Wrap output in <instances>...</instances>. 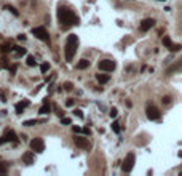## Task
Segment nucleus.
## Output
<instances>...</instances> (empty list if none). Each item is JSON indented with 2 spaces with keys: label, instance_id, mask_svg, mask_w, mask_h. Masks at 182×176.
Here are the masks:
<instances>
[{
  "label": "nucleus",
  "instance_id": "f257e3e1",
  "mask_svg": "<svg viewBox=\"0 0 182 176\" xmlns=\"http://www.w3.org/2000/svg\"><path fill=\"white\" fill-rule=\"evenodd\" d=\"M58 19L62 26H66V28H69V26H77L80 24V19L78 16L75 15L74 11H71L69 8L66 7H59L58 8Z\"/></svg>",
  "mask_w": 182,
  "mask_h": 176
},
{
  "label": "nucleus",
  "instance_id": "f03ea898",
  "mask_svg": "<svg viewBox=\"0 0 182 176\" xmlns=\"http://www.w3.org/2000/svg\"><path fill=\"white\" fill-rule=\"evenodd\" d=\"M77 48H78V37L75 34H71L67 37V42H66V61L71 63L75 56V53H77Z\"/></svg>",
  "mask_w": 182,
  "mask_h": 176
},
{
  "label": "nucleus",
  "instance_id": "7ed1b4c3",
  "mask_svg": "<svg viewBox=\"0 0 182 176\" xmlns=\"http://www.w3.org/2000/svg\"><path fill=\"white\" fill-rule=\"evenodd\" d=\"M134 162H136V157H134L133 152H130V154L126 155V158L123 160V165H121L123 171H125V173H130V171L134 168Z\"/></svg>",
  "mask_w": 182,
  "mask_h": 176
},
{
  "label": "nucleus",
  "instance_id": "20e7f679",
  "mask_svg": "<svg viewBox=\"0 0 182 176\" xmlns=\"http://www.w3.org/2000/svg\"><path fill=\"white\" fill-rule=\"evenodd\" d=\"M97 67H99V71H104V72H112L117 67L115 61H112V59H102L99 61V64H97Z\"/></svg>",
  "mask_w": 182,
  "mask_h": 176
},
{
  "label": "nucleus",
  "instance_id": "39448f33",
  "mask_svg": "<svg viewBox=\"0 0 182 176\" xmlns=\"http://www.w3.org/2000/svg\"><path fill=\"white\" fill-rule=\"evenodd\" d=\"M32 34L38 40H42V42H50V35H48V32H47L45 28H34L32 29Z\"/></svg>",
  "mask_w": 182,
  "mask_h": 176
},
{
  "label": "nucleus",
  "instance_id": "423d86ee",
  "mask_svg": "<svg viewBox=\"0 0 182 176\" xmlns=\"http://www.w3.org/2000/svg\"><path fill=\"white\" fill-rule=\"evenodd\" d=\"M145 114H147V118L149 120H160V111L157 109L153 104H149L147 106V109H145Z\"/></svg>",
  "mask_w": 182,
  "mask_h": 176
},
{
  "label": "nucleus",
  "instance_id": "0eeeda50",
  "mask_svg": "<svg viewBox=\"0 0 182 176\" xmlns=\"http://www.w3.org/2000/svg\"><path fill=\"white\" fill-rule=\"evenodd\" d=\"M31 149H32V151H35V152H38V154H42V152L45 151V143H43V139H42V138L32 139L31 141Z\"/></svg>",
  "mask_w": 182,
  "mask_h": 176
},
{
  "label": "nucleus",
  "instance_id": "6e6552de",
  "mask_svg": "<svg viewBox=\"0 0 182 176\" xmlns=\"http://www.w3.org/2000/svg\"><path fill=\"white\" fill-rule=\"evenodd\" d=\"M153 26H155V19H152V18H147L141 23V26H139V29H141L142 32H147L149 29H152Z\"/></svg>",
  "mask_w": 182,
  "mask_h": 176
},
{
  "label": "nucleus",
  "instance_id": "1a4fd4ad",
  "mask_svg": "<svg viewBox=\"0 0 182 176\" xmlns=\"http://www.w3.org/2000/svg\"><path fill=\"white\" fill-rule=\"evenodd\" d=\"M75 146L80 147V149H88V147H90V143H88L86 138H80V136H77V138H75Z\"/></svg>",
  "mask_w": 182,
  "mask_h": 176
},
{
  "label": "nucleus",
  "instance_id": "9d476101",
  "mask_svg": "<svg viewBox=\"0 0 182 176\" xmlns=\"http://www.w3.org/2000/svg\"><path fill=\"white\" fill-rule=\"evenodd\" d=\"M22 162L26 165H32L34 163V152L32 151H27L22 154Z\"/></svg>",
  "mask_w": 182,
  "mask_h": 176
},
{
  "label": "nucleus",
  "instance_id": "9b49d317",
  "mask_svg": "<svg viewBox=\"0 0 182 176\" xmlns=\"http://www.w3.org/2000/svg\"><path fill=\"white\" fill-rule=\"evenodd\" d=\"M29 104H31V101H29V99H24L22 103H18V104L15 106L16 114H22V112H24V109H26V107L29 106Z\"/></svg>",
  "mask_w": 182,
  "mask_h": 176
},
{
  "label": "nucleus",
  "instance_id": "f8f14e48",
  "mask_svg": "<svg viewBox=\"0 0 182 176\" xmlns=\"http://www.w3.org/2000/svg\"><path fill=\"white\" fill-rule=\"evenodd\" d=\"M5 138H7V141H11V143H18V136H16V133L13 131V130H7V133H5Z\"/></svg>",
  "mask_w": 182,
  "mask_h": 176
},
{
  "label": "nucleus",
  "instance_id": "ddd939ff",
  "mask_svg": "<svg viewBox=\"0 0 182 176\" xmlns=\"http://www.w3.org/2000/svg\"><path fill=\"white\" fill-rule=\"evenodd\" d=\"M50 112H51V106H50L48 101L45 99V104L40 107V114H42V115H47V114H50Z\"/></svg>",
  "mask_w": 182,
  "mask_h": 176
},
{
  "label": "nucleus",
  "instance_id": "4468645a",
  "mask_svg": "<svg viewBox=\"0 0 182 176\" xmlns=\"http://www.w3.org/2000/svg\"><path fill=\"white\" fill-rule=\"evenodd\" d=\"M45 118H42V120H26L24 122V125L26 127H34V125H38V123H45Z\"/></svg>",
  "mask_w": 182,
  "mask_h": 176
},
{
  "label": "nucleus",
  "instance_id": "2eb2a0df",
  "mask_svg": "<svg viewBox=\"0 0 182 176\" xmlns=\"http://www.w3.org/2000/svg\"><path fill=\"white\" fill-rule=\"evenodd\" d=\"M86 67H90V61L88 59H80L78 63H77V69H86Z\"/></svg>",
  "mask_w": 182,
  "mask_h": 176
},
{
  "label": "nucleus",
  "instance_id": "dca6fc26",
  "mask_svg": "<svg viewBox=\"0 0 182 176\" xmlns=\"http://www.w3.org/2000/svg\"><path fill=\"white\" fill-rule=\"evenodd\" d=\"M96 78H97V82H99V83H107L109 82V75H106V74H97L96 75Z\"/></svg>",
  "mask_w": 182,
  "mask_h": 176
},
{
  "label": "nucleus",
  "instance_id": "f3484780",
  "mask_svg": "<svg viewBox=\"0 0 182 176\" xmlns=\"http://www.w3.org/2000/svg\"><path fill=\"white\" fill-rule=\"evenodd\" d=\"M180 67H182V59H180V61H179L177 64H174V66H171V67H170V69H168V72H166V74H168V75H170V74H173L174 71H179V69H180Z\"/></svg>",
  "mask_w": 182,
  "mask_h": 176
},
{
  "label": "nucleus",
  "instance_id": "a211bd4d",
  "mask_svg": "<svg viewBox=\"0 0 182 176\" xmlns=\"http://www.w3.org/2000/svg\"><path fill=\"white\" fill-rule=\"evenodd\" d=\"M13 50H15V53H16L18 56H22V55H26V48H22V47H15Z\"/></svg>",
  "mask_w": 182,
  "mask_h": 176
},
{
  "label": "nucleus",
  "instance_id": "6ab92c4d",
  "mask_svg": "<svg viewBox=\"0 0 182 176\" xmlns=\"http://www.w3.org/2000/svg\"><path fill=\"white\" fill-rule=\"evenodd\" d=\"M8 173V163H0V174Z\"/></svg>",
  "mask_w": 182,
  "mask_h": 176
},
{
  "label": "nucleus",
  "instance_id": "aec40b11",
  "mask_svg": "<svg viewBox=\"0 0 182 176\" xmlns=\"http://www.w3.org/2000/svg\"><path fill=\"white\" fill-rule=\"evenodd\" d=\"M35 64H37V61H35L34 56H27V66H29V67H34Z\"/></svg>",
  "mask_w": 182,
  "mask_h": 176
},
{
  "label": "nucleus",
  "instance_id": "412c9836",
  "mask_svg": "<svg viewBox=\"0 0 182 176\" xmlns=\"http://www.w3.org/2000/svg\"><path fill=\"white\" fill-rule=\"evenodd\" d=\"M16 71H18V64H13V66H10V67H8V72H10L11 75H15V74H16Z\"/></svg>",
  "mask_w": 182,
  "mask_h": 176
},
{
  "label": "nucleus",
  "instance_id": "4be33fe9",
  "mask_svg": "<svg viewBox=\"0 0 182 176\" xmlns=\"http://www.w3.org/2000/svg\"><path fill=\"white\" fill-rule=\"evenodd\" d=\"M163 45H165V47H168V48H170V47L173 45L171 38H170V37H163Z\"/></svg>",
  "mask_w": 182,
  "mask_h": 176
},
{
  "label": "nucleus",
  "instance_id": "5701e85b",
  "mask_svg": "<svg viewBox=\"0 0 182 176\" xmlns=\"http://www.w3.org/2000/svg\"><path fill=\"white\" fill-rule=\"evenodd\" d=\"M40 71L43 72V74H45V72H48V71H50V64H48V63L42 64V66H40Z\"/></svg>",
  "mask_w": 182,
  "mask_h": 176
},
{
  "label": "nucleus",
  "instance_id": "b1692460",
  "mask_svg": "<svg viewBox=\"0 0 182 176\" xmlns=\"http://www.w3.org/2000/svg\"><path fill=\"white\" fill-rule=\"evenodd\" d=\"M112 130H114L115 133H120V123L118 122H114V123H112Z\"/></svg>",
  "mask_w": 182,
  "mask_h": 176
},
{
  "label": "nucleus",
  "instance_id": "393cba45",
  "mask_svg": "<svg viewBox=\"0 0 182 176\" xmlns=\"http://www.w3.org/2000/svg\"><path fill=\"white\" fill-rule=\"evenodd\" d=\"M7 10H8V11H11V13H13V15H15V16H18V15H19V11H18V10H16L15 7H10V5H8V7H7Z\"/></svg>",
  "mask_w": 182,
  "mask_h": 176
},
{
  "label": "nucleus",
  "instance_id": "a878e982",
  "mask_svg": "<svg viewBox=\"0 0 182 176\" xmlns=\"http://www.w3.org/2000/svg\"><path fill=\"white\" fill-rule=\"evenodd\" d=\"M61 123L62 125H71V118H69V117H62L61 118Z\"/></svg>",
  "mask_w": 182,
  "mask_h": 176
},
{
  "label": "nucleus",
  "instance_id": "bb28decb",
  "mask_svg": "<svg viewBox=\"0 0 182 176\" xmlns=\"http://www.w3.org/2000/svg\"><path fill=\"white\" fill-rule=\"evenodd\" d=\"M180 48H182V47H180V45H176V43H173V45L170 47V50H171V51H179Z\"/></svg>",
  "mask_w": 182,
  "mask_h": 176
},
{
  "label": "nucleus",
  "instance_id": "cd10ccee",
  "mask_svg": "<svg viewBox=\"0 0 182 176\" xmlns=\"http://www.w3.org/2000/svg\"><path fill=\"white\" fill-rule=\"evenodd\" d=\"M163 104H171V96H163Z\"/></svg>",
  "mask_w": 182,
  "mask_h": 176
},
{
  "label": "nucleus",
  "instance_id": "c85d7f7f",
  "mask_svg": "<svg viewBox=\"0 0 182 176\" xmlns=\"http://www.w3.org/2000/svg\"><path fill=\"white\" fill-rule=\"evenodd\" d=\"M74 103H75V101H74L72 98H69V99L66 101V106H67V107H72V106H74Z\"/></svg>",
  "mask_w": 182,
  "mask_h": 176
},
{
  "label": "nucleus",
  "instance_id": "c756f323",
  "mask_svg": "<svg viewBox=\"0 0 182 176\" xmlns=\"http://www.w3.org/2000/svg\"><path fill=\"white\" fill-rule=\"evenodd\" d=\"M72 87H74V85H72L71 82H66V83H64V90H67V91L72 90Z\"/></svg>",
  "mask_w": 182,
  "mask_h": 176
},
{
  "label": "nucleus",
  "instance_id": "7c9ffc66",
  "mask_svg": "<svg viewBox=\"0 0 182 176\" xmlns=\"http://www.w3.org/2000/svg\"><path fill=\"white\" fill-rule=\"evenodd\" d=\"M0 101H2V103H7L8 99H7V96H5V93L3 91H0Z\"/></svg>",
  "mask_w": 182,
  "mask_h": 176
},
{
  "label": "nucleus",
  "instance_id": "2f4dec72",
  "mask_svg": "<svg viewBox=\"0 0 182 176\" xmlns=\"http://www.w3.org/2000/svg\"><path fill=\"white\" fill-rule=\"evenodd\" d=\"M10 50H13L10 45H3V47H2V51H3V53H7V51H10Z\"/></svg>",
  "mask_w": 182,
  "mask_h": 176
},
{
  "label": "nucleus",
  "instance_id": "473e14b6",
  "mask_svg": "<svg viewBox=\"0 0 182 176\" xmlns=\"http://www.w3.org/2000/svg\"><path fill=\"white\" fill-rule=\"evenodd\" d=\"M117 114H118V111H117L115 107H114V109L110 111V117H117Z\"/></svg>",
  "mask_w": 182,
  "mask_h": 176
},
{
  "label": "nucleus",
  "instance_id": "72a5a7b5",
  "mask_svg": "<svg viewBox=\"0 0 182 176\" xmlns=\"http://www.w3.org/2000/svg\"><path fill=\"white\" fill-rule=\"evenodd\" d=\"M74 112H75V115H77L78 118H83V114H81V111H80V109H77V111H74Z\"/></svg>",
  "mask_w": 182,
  "mask_h": 176
},
{
  "label": "nucleus",
  "instance_id": "f704fd0d",
  "mask_svg": "<svg viewBox=\"0 0 182 176\" xmlns=\"http://www.w3.org/2000/svg\"><path fill=\"white\" fill-rule=\"evenodd\" d=\"M74 131H75V133H81L83 130H81L80 127H74Z\"/></svg>",
  "mask_w": 182,
  "mask_h": 176
},
{
  "label": "nucleus",
  "instance_id": "c9c22d12",
  "mask_svg": "<svg viewBox=\"0 0 182 176\" xmlns=\"http://www.w3.org/2000/svg\"><path fill=\"white\" fill-rule=\"evenodd\" d=\"M18 40H26V35H24V34H19V35H18Z\"/></svg>",
  "mask_w": 182,
  "mask_h": 176
},
{
  "label": "nucleus",
  "instance_id": "e433bc0d",
  "mask_svg": "<svg viewBox=\"0 0 182 176\" xmlns=\"http://www.w3.org/2000/svg\"><path fill=\"white\" fill-rule=\"evenodd\" d=\"M5 141H7V138H5V136H2V138H0V146H2Z\"/></svg>",
  "mask_w": 182,
  "mask_h": 176
},
{
  "label": "nucleus",
  "instance_id": "4c0bfd02",
  "mask_svg": "<svg viewBox=\"0 0 182 176\" xmlns=\"http://www.w3.org/2000/svg\"><path fill=\"white\" fill-rule=\"evenodd\" d=\"M83 133H85V134H90V133H91V131H90V130H88V128H83Z\"/></svg>",
  "mask_w": 182,
  "mask_h": 176
},
{
  "label": "nucleus",
  "instance_id": "58836bf2",
  "mask_svg": "<svg viewBox=\"0 0 182 176\" xmlns=\"http://www.w3.org/2000/svg\"><path fill=\"white\" fill-rule=\"evenodd\" d=\"M161 2H165V0H161Z\"/></svg>",
  "mask_w": 182,
  "mask_h": 176
}]
</instances>
